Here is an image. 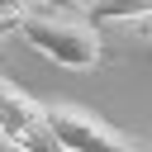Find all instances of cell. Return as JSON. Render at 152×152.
Returning <instances> with one entry per match:
<instances>
[{
	"instance_id": "cell-1",
	"label": "cell",
	"mask_w": 152,
	"mask_h": 152,
	"mask_svg": "<svg viewBox=\"0 0 152 152\" xmlns=\"http://www.w3.org/2000/svg\"><path fill=\"white\" fill-rule=\"evenodd\" d=\"M14 33H19L33 52H43V57H52L57 66H71V71H90V66L104 62L100 24H90V19L76 14V10H57V5H33V0H28V5L14 14Z\"/></svg>"
},
{
	"instance_id": "cell-2",
	"label": "cell",
	"mask_w": 152,
	"mask_h": 152,
	"mask_svg": "<svg viewBox=\"0 0 152 152\" xmlns=\"http://www.w3.org/2000/svg\"><path fill=\"white\" fill-rule=\"evenodd\" d=\"M0 138L19 152H66L48 124V104H38L10 76H0Z\"/></svg>"
},
{
	"instance_id": "cell-3",
	"label": "cell",
	"mask_w": 152,
	"mask_h": 152,
	"mask_svg": "<svg viewBox=\"0 0 152 152\" xmlns=\"http://www.w3.org/2000/svg\"><path fill=\"white\" fill-rule=\"evenodd\" d=\"M48 124L66 152H147L138 138H128L124 128L81 104H48Z\"/></svg>"
},
{
	"instance_id": "cell-4",
	"label": "cell",
	"mask_w": 152,
	"mask_h": 152,
	"mask_svg": "<svg viewBox=\"0 0 152 152\" xmlns=\"http://www.w3.org/2000/svg\"><path fill=\"white\" fill-rule=\"evenodd\" d=\"M90 24H124V19H152V0H86Z\"/></svg>"
},
{
	"instance_id": "cell-5",
	"label": "cell",
	"mask_w": 152,
	"mask_h": 152,
	"mask_svg": "<svg viewBox=\"0 0 152 152\" xmlns=\"http://www.w3.org/2000/svg\"><path fill=\"white\" fill-rule=\"evenodd\" d=\"M128 62H138L142 71H152V24L138 28V38H133V48H128Z\"/></svg>"
},
{
	"instance_id": "cell-6",
	"label": "cell",
	"mask_w": 152,
	"mask_h": 152,
	"mask_svg": "<svg viewBox=\"0 0 152 152\" xmlns=\"http://www.w3.org/2000/svg\"><path fill=\"white\" fill-rule=\"evenodd\" d=\"M33 5H57V10H76V14H86V0H33Z\"/></svg>"
},
{
	"instance_id": "cell-7",
	"label": "cell",
	"mask_w": 152,
	"mask_h": 152,
	"mask_svg": "<svg viewBox=\"0 0 152 152\" xmlns=\"http://www.w3.org/2000/svg\"><path fill=\"white\" fill-rule=\"evenodd\" d=\"M5 28H10V24H5V19H0V33H5Z\"/></svg>"
}]
</instances>
